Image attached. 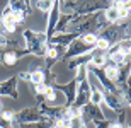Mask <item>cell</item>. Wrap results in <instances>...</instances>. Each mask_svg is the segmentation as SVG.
Returning <instances> with one entry per match:
<instances>
[{
  "mask_svg": "<svg viewBox=\"0 0 131 128\" xmlns=\"http://www.w3.org/2000/svg\"><path fill=\"white\" fill-rule=\"evenodd\" d=\"M107 22L104 19V12H95L90 15L77 17L70 24V29L67 33H77V34H99L104 27H107Z\"/></svg>",
  "mask_w": 131,
  "mask_h": 128,
  "instance_id": "cell-1",
  "label": "cell"
},
{
  "mask_svg": "<svg viewBox=\"0 0 131 128\" xmlns=\"http://www.w3.org/2000/svg\"><path fill=\"white\" fill-rule=\"evenodd\" d=\"M22 38H24L26 48L29 50L31 55L38 56V58L46 56V51H48V36H46V33L24 29L22 31Z\"/></svg>",
  "mask_w": 131,
  "mask_h": 128,
  "instance_id": "cell-2",
  "label": "cell"
},
{
  "mask_svg": "<svg viewBox=\"0 0 131 128\" xmlns=\"http://www.w3.org/2000/svg\"><path fill=\"white\" fill-rule=\"evenodd\" d=\"M131 26L128 24V22H119V24H111L107 26V27H104V29L101 31L97 34L99 40L106 41L109 46H114V44H117L119 41H123L124 38H129L131 36Z\"/></svg>",
  "mask_w": 131,
  "mask_h": 128,
  "instance_id": "cell-3",
  "label": "cell"
},
{
  "mask_svg": "<svg viewBox=\"0 0 131 128\" xmlns=\"http://www.w3.org/2000/svg\"><path fill=\"white\" fill-rule=\"evenodd\" d=\"M43 120H46V116L39 111L38 104H36V106H27V108L14 113V121L15 123H20V125L34 123V121H43Z\"/></svg>",
  "mask_w": 131,
  "mask_h": 128,
  "instance_id": "cell-4",
  "label": "cell"
},
{
  "mask_svg": "<svg viewBox=\"0 0 131 128\" xmlns=\"http://www.w3.org/2000/svg\"><path fill=\"white\" fill-rule=\"evenodd\" d=\"M29 50L27 48H7V50H2L0 51V63L4 67H14L20 58L27 56Z\"/></svg>",
  "mask_w": 131,
  "mask_h": 128,
  "instance_id": "cell-5",
  "label": "cell"
},
{
  "mask_svg": "<svg viewBox=\"0 0 131 128\" xmlns=\"http://www.w3.org/2000/svg\"><path fill=\"white\" fill-rule=\"evenodd\" d=\"M94 46H89V44H85L80 38H77L75 41H72L70 43V46L67 48V51H65L63 55V58H61V62L63 63H67L68 60H72V58H77V56H82V55H87L90 53V51H94Z\"/></svg>",
  "mask_w": 131,
  "mask_h": 128,
  "instance_id": "cell-6",
  "label": "cell"
},
{
  "mask_svg": "<svg viewBox=\"0 0 131 128\" xmlns=\"http://www.w3.org/2000/svg\"><path fill=\"white\" fill-rule=\"evenodd\" d=\"M51 87L54 89V91H61V92L65 94V101L63 106L65 108H70L73 103H75V97H77V85L78 82L75 79H72L68 84H60V82H53V84H49Z\"/></svg>",
  "mask_w": 131,
  "mask_h": 128,
  "instance_id": "cell-7",
  "label": "cell"
},
{
  "mask_svg": "<svg viewBox=\"0 0 131 128\" xmlns=\"http://www.w3.org/2000/svg\"><path fill=\"white\" fill-rule=\"evenodd\" d=\"M90 101V82H89V77L82 82H78L77 85V97H75V103L72 104V108L77 109H83V106Z\"/></svg>",
  "mask_w": 131,
  "mask_h": 128,
  "instance_id": "cell-8",
  "label": "cell"
},
{
  "mask_svg": "<svg viewBox=\"0 0 131 128\" xmlns=\"http://www.w3.org/2000/svg\"><path fill=\"white\" fill-rule=\"evenodd\" d=\"M102 96H104V103H106L112 111H116L117 114L124 111L126 103H124V99H123V96L119 92H111V91L102 89Z\"/></svg>",
  "mask_w": 131,
  "mask_h": 128,
  "instance_id": "cell-9",
  "label": "cell"
},
{
  "mask_svg": "<svg viewBox=\"0 0 131 128\" xmlns=\"http://www.w3.org/2000/svg\"><path fill=\"white\" fill-rule=\"evenodd\" d=\"M39 106V111L46 116V118H51L54 120V121H58V120H61L63 116H67V111L68 108H65L63 104H60V106H48L46 103H41L38 104Z\"/></svg>",
  "mask_w": 131,
  "mask_h": 128,
  "instance_id": "cell-10",
  "label": "cell"
},
{
  "mask_svg": "<svg viewBox=\"0 0 131 128\" xmlns=\"http://www.w3.org/2000/svg\"><path fill=\"white\" fill-rule=\"evenodd\" d=\"M17 75H12L9 79H5L4 82H0V96H7V97L17 99L19 97V92H17Z\"/></svg>",
  "mask_w": 131,
  "mask_h": 128,
  "instance_id": "cell-11",
  "label": "cell"
},
{
  "mask_svg": "<svg viewBox=\"0 0 131 128\" xmlns=\"http://www.w3.org/2000/svg\"><path fill=\"white\" fill-rule=\"evenodd\" d=\"M7 5H9L14 12L24 15V17H29L34 10H36L34 9V0H29V2H26V0H14V2H9Z\"/></svg>",
  "mask_w": 131,
  "mask_h": 128,
  "instance_id": "cell-12",
  "label": "cell"
},
{
  "mask_svg": "<svg viewBox=\"0 0 131 128\" xmlns=\"http://www.w3.org/2000/svg\"><path fill=\"white\" fill-rule=\"evenodd\" d=\"M58 19H60V2H54L53 9L49 10V14H48V24H46V36H48V40L54 36Z\"/></svg>",
  "mask_w": 131,
  "mask_h": 128,
  "instance_id": "cell-13",
  "label": "cell"
},
{
  "mask_svg": "<svg viewBox=\"0 0 131 128\" xmlns=\"http://www.w3.org/2000/svg\"><path fill=\"white\" fill-rule=\"evenodd\" d=\"M77 38H80V34L77 33H60V34H54L53 38L48 40V44H54V46H63L68 48L72 41H75Z\"/></svg>",
  "mask_w": 131,
  "mask_h": 128,
  "instance_id": "cell-14",
  "label": "cell"
},
{
  "mask_svg": "<svg viewBox=\"0 0 131 128\" xmlns=\"http://www.w3.org/2000/svg\"><path fill=\"white\" fill-rule=\"evenodd\" d=\"M49 79H56V75H53V74H46V70L41 68V67L31 72V82H32V85L48 84Z\"/></svg>",
  "mask_w": 131,
  "mask_h": 128,
  "instance_id": "cell-15",
  "label": "cell"
},
{
  "mask_svg": "<svg viewBox=\"0 0 131 128\" xmlns=\"http://www.w3.org/2000/svg\"><path fill=\"white\" fill-rule=\"evenodd\" d=\"M102 72L106 75V79L109 82H112L114 85H117L121 82V68H117V67H114L111 63H106V67L102 68Z\"/></svg>",
  "mask_w": 131,
  "mask_h": 128,
  "instance_id": "cell-16",
  "label": "cell"
},
{
  "mask_svg": "<svg viewBox=\"0 0 131 128\" xmlns=\"http://www.w3.org/2000/svg\"><path fill=\"white\" fill-rule=\"evenodd\" d=\"M104 19H106V22L109 26L111 24H119V22H121V12H119V9H117L112 2H111V7L107 10H104Z\"/></svg>",
  "mask_w": 131,
  "mask_h": 128,
  "instance_id": "cell-17",
  "label": "cell"
},
{
  "mask_svg": "<svg viewBox=\"0 0 131 128\" xmlns=\"http://www.w3.org/2000/svg\"><path fill=\"white\" fill-rule=\"evenodd\" d=\"M83 113L87 114L92 121H95V120H106L101 106H95V104H92V103H87L85 106H83Z\"/></svg>",
  "mask_w": 131,
  "mask_h": 128,
  "instance_id": "cell-18",
  "label": "cell"
},
{
  "mask_svg": "<svg viewBox=\"0 0 131 128\" xmlns=\"http://www.w3.org/2000/svg\"><path fill=\"white\" fill-rule=\"evenodd\" d=\"M107 63V56L106 53H101L97 50H94V55H92V60L89 63V68H104Z\"/></svg>",
  "mask_w": 131,
  "mask_h": 128,
  "instance_id": "cell-19",
  "label": "cell"
},
{
  "mask_svg": "<svg viewBox=\"0 0 131 128\" xmlns=\"http://www.w3.org/2000/svg\"><path fill=\"white\" fill-rule=\"evenodd\" d=\"M90 82V80H89ZM89 103H92V104H95V106H101L102 103H104V96H102V87L101 85H95V84H92L90 82V101Z\"/></svg>",
  "mask_w": 131,
  "mask_h": 128,
  "instance_id": "cell-20",
  "label": "cell"
},
{
  "mask_svg": "<svg viewBox=\"0 0 131 128\" xmlns=\"http://www.w3.org/2000/svg\"><path fill=\"white\" fill-rule=\"evenodd\" d=\"M116 87H117V91H119V94L123 96L124 103H126L128 106H131V87L126 84V82H123V84H117Z\"/></svg>",
  "mask_w": 131,
  "mask_h": 128,
  "instance_id": "cell-21",
  "label": "cell"
},
{
  "mask_svg": "<svg viewBox=\"0 0 131 128\" xmlns=\"http://www.w3.org/2000/svg\"><path fill=\"white\" fill-rule=\"evenodd\" d=\"M53 4H54V2H51V0H43V2L39 0V2H34V9H36V10H41L43 14L48 15L49 10L53 9Z\"/></svg>",
  "mask_w": 131,
  "mask_h": 128,
  "instance_id": "cell-22",
  "label": "cell"
},
{
  "mask_svg": "<svg viewBox=\"0 0 131 128\" xmlns=\"http://www.w3.org/2000/svg\"><path fill=\"white\" fill-rule=\"evenodd\" d=\"M80 40H82L85 44H89V46H94V48H95V43H97V34H82V36H80Z\"/></svg>",
  "mask_w": 131,
  "mask_h": 128,
  "instance_id": "cell-23",
  "label": "cell"
},
{
  "mask_svg": "<svg viewBox=\"0 0 131 128\" xmlns=\"http://www.w3.org/2000/svg\"><path fill=\"white\" fill-rule=\"evenodd\" d=\"M70 126L72 128H85V121H83L82 114H80V116H73V118H70Z\"/></svg>",
  "mask_w": 131,
  "mask_h": 128,
  "instance_id": "cell-24",
  "label": "cell"
},
{
  "mask_svg": "<svg viewBox=\"0 0 131 128\" xmlns=\"http://www.w3.org/2000/svg\"><path fill=\"white\" fill-rule=\"evenodd\" d=\"M2 46H19V41L10 40V38H7L5 34H0V48H2Z\"/></svg>",
  "mask_w": 131,
  "mask_h": 128,
  "instance_id": "cell-25",
  "label": "cell"
},
{
  "mask_svg": "<svg viewBox=\"0 0 131 128\" xmlns=\"http://www.w3.org/2000/svg\"><path fill=\"white\" fill-rule=\"evenodd\" d=\"M54 101H56V91L49 85L46 94H44V103H54Z\"/></svg>",
  "mask_w": 131,
  "mask_h": 128,
  "instance_id": "cell-26",
  "label": "cell"
},
{
  "mask_svg": "<svg viewBox=\"0 0 131 128\" xmlns=\"http://www.w3.org/2000/svg\"><path fill=\"white\" fill-rule=\"evenodd\" d=\"M92 123H94L95 128H111L112 121H109V120H95V121H92Z\"/></svg>",
  "mask_w": 131,
  "mask_h": 128,
  "instance_id": "cell-27",
  "label": "cell"
},
{
  "mask_svg": "<svg viewBox=\"0 0 131 128\" xmlns=\"http://www.w3.org/2000/svg\"><path fill=\"white\" fill-rule=\"evenodd\" d=\"M0 116L4 120H7V121H14V113L12 111H7V109H4L2 113H0Z\"/></svg>",
  "mask_w": 131,
  "mask_h": 128,
  "instance_id": "cell-28",
  "label": "cell"
},
{
  "mask_svg": "<svg viewBox=\"0 0 131 128\" xmlns=\"http://www.w3.org/2000/svg\"><path fill=\"white\" fill-rule=\"evenodd\" d=\"M17 79L26 80V82H31V72H19V74H17Z\"/></svg>",
  "mask_w": 131,
  "mask_h": 128,
  "instance_id": "cell-29",
  "label": "cell"
},
{
  "mask_svg": "<svg viewBox=\"0 0 131 128\" xmlns=\"http://www.w3.org/2000/svg\"><path fill=\"white\" fill-rule=\"evenodd\" d=\"M126 84L131 87V68H129V74H128V77H126Z\"/></svg>",
  "mask_w": 131,
  "mask_h": 128,
  "instance_id": "cell-30",
  "label": "cell"
},
{
  "mask_svg": "<svg viewBox=\"0 0 131 128\" xmlns=\"http://www.w3.org/2000/svg\"><path fill=\"white\" fill-rule=\"evenodd\" d=\"M126 22H128V24H129V26H131V15H129V19H128V21H126Z\"/></svg>",
  "mask_w": 131,
  "mask_h": 128,
  "instance_id": "cell-31",
  "label": "cell"
},
{
  "mask_svg": "<svg viewBox=\"0 0 131 128\" xmlns=\"http://www.w3.org/2000/svg\"><path fill=\"white\" fill-rule=\"evenodd\" d=\"M49 128H58V126H54V125H53V126H49Z\"/></svg>",
  "mask_w": 131,
  "mask_h": 128,
  "instance_id": "cell-32",
  "label": "cell"
},
{
  "mask_svg": "<svg viewBox=\"0 0 131 128\" xmlns=\"http://www.w3.org/2000/svg\"><path fill=\"white\" fill-rule=\"evenodd\" d=\"M126 128H131V123H129V125H128V126H126Z\"/></svg>",
  "mask_w": 131,
  "mask_h": 128,
  "instance_id": "cell-33",
  "label": "cell"
},
{
  "mask_svg": "<svg viewBox=\"0 0 131 128\" xmlns=\"http://www.w3.org/2000/svg\"><path fill=\"white\" fill-rule=\"evenodd\" d=\"M129 38H131V36H129Z\"/></svg>",
  "mask_w": 131,
  "mask_h": 128,
  "instance_id": "cell-34",
  "label": "cell"
}]
</instances>
